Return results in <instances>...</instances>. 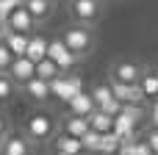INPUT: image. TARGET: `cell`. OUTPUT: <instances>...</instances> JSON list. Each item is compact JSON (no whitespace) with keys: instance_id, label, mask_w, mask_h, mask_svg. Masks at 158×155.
<instances>
[{"instance_id":"5b68a950","label":"cell","mask_w":158,"mask_h":155,"mask_svg":"<svg viewBox=\"0 0 158 155\" xmlns=\"http://www.w3.org/2000/svg\"><path fill=\"white\" fill-rule=\"evenodd\" d=\"M111 75H114V80L117 83H125V86H136L139 80H142V67L139 64H133V61H119V64H114V69H111Z\"/></svg>"},{"instance_id":"52a82bcc","label":"cell","mask_w":158,"mask_h":155,"mask_svg":"<svg viewBox=\"0 0 158 155\" xmlns=\"http://www.w3.org/2000/svg\"><path fill=\"white\" fill-rule=\"evenodd\" d=\"M108 86H111L114 97H117L122 105H142V103H144V94H142V86H139V83H136V86H125V83L111 80Z\"/></svg>"},{"instance_id":"44dd1931","label":"cell","mask_w":158,"mask_h":155,"mask_svg":"<svg viewBox=\"0 0 158 155\" xmlns=\"http://www.w3.org/2000/svg\"><path fill=\"white\" fill-rule=\"evenodd\" d=\"M139 86H142L144 100H147V97H156V100H158V78L153 75V72H144L142 80H139Z\"/></svg>"},{"instance_id":"7c38bea8","label":"cell","mask_w":158,"mask_h":155,"mask_svg":"<svg viewBox=\"0 0 158 155\" xmlns=\"http://www.w3.org/2000/svg\"><path fill=\"white\" fill-rule=\"evenodd\" d=\"M94 111H97V105H94L92 94H86V92H81V94H78V97L69 103V116H81V119H89Z\"/></svg>"},{"instance_id":"e0dca14e","label":"cell","mask_w":158,"mask_h":155,"mask_svg":"<svg viewBox=\"0 0 158 155\" xmlns=\"http://www.w3.org/2000/svg\"><path fill=\"white\" fill-rule=\"evenodd\" d=\"M89 130H92V128H89V119H81V116H69V119L64 122V133H67V136H72V139H83Z\"/></svg>"},{"instance_id":"9c48e42d","label":"cell","mask_w":158,"mask_h":155,"mask_svg":"<svg viewBox=\"0 0 158 155\" xmlns=\"http://www.w3.org/2000/svg\"><path fill=\"white\" fill-rule=\"evenodd\" d=\"M8 78L14 80V83H31L33 78H36V64L33 61H28V58H14V64H11V69H8Z\"/></svg>"},{"instance_id":"8992f818","label":"cell","mask_w":158,"mask_h":155,"mask_svg":"<svg viewBox=\"0 0 158 155\" xmlns=\"http://www.w3.org/2000/svg\"><path fill=\"white\" fill-rule=\"evenodd\" d=\"M28 136L33 141H44L53 136V119L47 114H31L28 116Z\"/></svg>"},{"instance_id":"4fadbf2b","label":"cell","mask_w":158,"mask_h":155,"mask_svg":"<svg viewBox=\"0 0 158 155\" xmlns=\"http://www.w3.org/2000/svg\"><path fill=\"white\" fill-rule=\"evenodd\" d=\"M22 6H25V11L33 17V22H44V19L53 14V3H50V0H25Z\"/></svg>"},{"instance_id":"d6a6232c","label":"cell","mask_w":158,"mask_h":155,"mask_svg":"<svg viewBox=\"0 0 158 155\" xmlns=\"http://www.w3.org/2000/svg\"><path fill=\"white\" fill-rule=\"evenodd\" d=\"M153 75H156V78H158V67H156V72H153Z\"/></svg>"},{"instance_id":"603a6c76","label":"cell","mask_w":158,"mask_h":155,"mask_svg":"<svg viewBox=\"0 0 158 155\" xmlns=\"http://www.w3.org/2000/svg\"><path fill=\"white\" fill-rule=\"evenodd\" d=\"M100 141H103V136H100V133H94V130H89V133L81 139V144H83V153L97 155V153H100Z\"/></svg>"},{"instance_id":"f546056e","label":"cell","mask_w":158,"mask_h":155,"mask_svg":"<svg viewBox=\"0 0 158 155\" xmlns=\"http://www.w3.org/2000/svg\"><path fill=\"white\" fill-rule=\"evenodd\" d=\"M6 133H8V122L6 116H0V139H6Z\"/></svg>"},{"instance_id":"1f68e13d","label":"cell","mask_w":158,"mask_h":155,"mask_svg":"<svg viewBox=\"0 0 158 155\" xmlns=\"http://www.w3.org/2000/svg\"><path fill=\"white\" fill-rule=\"evenodd\" d=\"M0 155H6V139H0Z\"/></svg>"},{"instance_id":"7a4b0ae2","label":"cell","mask_w":158,"mask_h":155,"mask_svg":"<svg viewBox=\"0 0 158 155\" xmlns=\"http://www.w3.org/2000/svg\"><path fill=\"white\" fill-rule=\"evenodd\" d=\"M50 92H53V97H58V100H64L69 105L83 92V80H81V75H58L50 83Z\"/></svg>"},{"instance_id":"f1b7e54d","label":"cell","mask_w":158,"mask_h":155,"mask_svg":"<svg viewBox=\"0 0 158 155\" xmlns=\"http://www.w3.org/2000/svg\"><path fill=\"white\" fill-rule=\"evenodd\" d=\"M147 144H150V150H153V155H158V128H153L150 133H147V139H144Z\"/></svg>"},{"instance_id":"277c9868","label":"cell","mask_w":158,"mask_h":155,"mask_svg":"<svg viewBox=\"0 0 158 155\" xmlns=\"http://www.w3.org/2000/svg\"><path fill=\"white\" fill-rule=\"evenodd\" d=\"M47 58H50V61H53V64H56L61 72L72 69V67H75V61H78V58L69 53V47H67L61 39H53V42H50V47H47Z\"/></svg>"},{"instance_id":"d6986e66","label":"cell","mask_w":158,"mask_h":155,"mask_svg":"<svg viewBox=\"0 0 158 155\" xmlns=\"http://www.w3.org/2000/svg\"><path fill=\"white\" fill-rule=\"evenodd\" d=\"M6 155H31V141L25 136H6Z\"/></svg>"},{"instance_id":"ba28073f","label":"cell","mask_w":158,"mask_h":155,"mask_svg":"<svg viewBox=\"0 0 158 155\" xmlns=\"http://www.w3.org/2000/svg\"><path fill=\"white\" fill-rule=\"evenodd\" d=\"M72 17L81 22V25H89L100 17V3L97 0H72Z\"/></svg>"},{"instance_id":"e575fe53","label":"cell","mask_w":158,"mask_h":155,"mask_svg":"<svg viewBox=\"0 0 158 155\" xmlns=\"http://www.w3.org/2000/svg\"><path fill=\"white\" fill-rule=\"evenodd\" d=\"M0 28H3V19H0Z\"/></svg>"},{"instance_id":"83f0119b","label":"cell","mask_w":158,"mask_h":155,"mask_svg":"<svg viewBox=\"0 0 158 155\" xmlns=\"http://www.w3.org/2000/svg\"><path fill=\"white\" fill-rule=\"evenodd\" d=\"M119 114H125L128 119H133L136 125H139V119L144 116V111H142V105H122V111Z\"/></svg>"},{"instance_id":"8d00e7d4","label":"cell","mask_w":158,"mask_h":155,"mask_svg":"<svg viewBox=\"0 0 158 155\" xmlns=\"http://www.w3.org/2000/svg\"><path fill=\"white\" fill-rule=\"evenodd\" d=\"M50 3H53V0H50Z\"/></svg>"},{"instance_id":"8fae6325","label":"cell","mask_w":158,"mask_h":155,"mask_svg":"<svg viewBox=\"0 0 158 155\" xmlns=\"http://www.w3.org/2000/svg\"><path fill=\"white\" fill-rule=\"evenodd\" d=\"M47 47H50V42H47L44 36H39V33H31L25 58H28V61H33V64H42V61L47 58Z\"/></svg>"},{"instance_id":"4316f807","label":"cell","mask_w":158,"mask_h":155,"mask_svg":"<svg viewBox=\"0 0 158 155\" xmlns=\"http://www.w3.org/2000/svg\"><path fill=\"white\" fill-rule=\"evenodd\" d=\"M11 64H14V55L8 53V47H6V44H0V75H8Z\"/></svg>"},{"instance_id":"9a60e30c","label":"cell","mask_w":158,"mask_h":155,"mask_svg":"<svg viewBox=\"0 0 158 155\" xmlns=\"http://www.w3.org/2000/svg\"><path fill=\"white\" fill-rule=\"evenodd\" d=\"M89 128H92L94 133H100V136L114 133V116H108V114H103V111H94V114L89 116Z\"/></svg>"},{"instance_id":"cb8c5ba5","label":"cell","mask_w":158,"mask_h":155,"mask_svg":"<svg viewBox=\"0 0 158 155\" xmlns=\"http://www.w3.org/2000/svg\"><path fill=\"white\" fill-rule=\"evenodd\" d=\"M119 147H122V141H119V136H114V133H106L103 141H100V153H103V155L119 153Z\"/></svg>"},{"instance_id":"836d02e7","label":"cell","mask_w":158,"mask_h":155,"mask_svg":"<svg viewBox=\"0 0 158 155\" xmlns=\"http://www.w3.org/2000/svg\"><path fill=\"white\" fill-rule=\"evenodd\" d=\"M81 155H92V153H81Z\"/></svg>"},{"instance_id":"d4e9b609","label":"cell","mask_w":158,"mask_h":155,"mask_svg":"<svg viewBox=\"0 0 158 155\" xmlns=\"http://www.w3.org/2000/svg\"><path fill=\"white\" fill-rule=\"evenodd\" d=\"M22 3H25V0H0V19H3V25H6V19H8L17 8H22Z\"/></svg>"},{"instance_id":"d590c367","label":"cell","mask_w":158,"mask_h":155,"mask_svg":"<svg viewBox=\"0 0 158 155\" xmlns=\"http://www.w3.org/2000/svg\"><path fill=\"white\" fill-rule=\"evenodd\" d=\"M56 155H64V153H56Z\"/></svg>"},{"instance_id":"2e32d148","label":"cell","mask_w":158,"mask_h":155,"mask_svg":"<svg viewBox=\"0 0 158 155\" xmlns=\"http://www.w3.org/2000/svg\"><path fill=\"white\" fill-rule=\"evenodd\" d=\"M25 92L36 100V103H47L50 97H53V92H50V83H44V80H39V78H33L31 83H25Z\"/></svg>"},{"instance_id":"6da1fadb","label":"cell","mask_w":158,"mask_h":155,"mask_svg":"<svg viewBox=\"0 0 158 155\" xmlns=\"http://www.w3.org/2000/svg\"><path fill=\"white\" fill-rule=\"evenodd\" d=\"M61 42L69 47V53H72L75 58H81V55H86V53L92 50V31H89L86 25H72V28L64 31Z\"/></svg>"},{"instance_id":"484cf974","label":"cell","mask_w":158,"mask_h":155,"mask_svg":"<svg viewBox=\"0 0 158 155\" xmlns=\"http://www.w3.org/2000/svg\"><path fill=\"white\" fill-rule=\"evenodd\" d=\"M14 94V80L8 75H0V103H8Z\"/></svg>"},{"instance_id":"30bf717a","label":"cell","mask_w":158,"mask_h":155,"mask_svg":"<svg viewBox=\"0 0 158 155\" xmlns=\"http://www.w3.org/2000/svg\"><path fill=\"white\" fill-rule=\"evenodd\" d=\"M33 25H36V22H33V17L25 11V6H22V8H17V11L6 19V28H8L11 33H25V36H31Z\"/></svg>"},{"instance_id":"4dcf8cb0","label":"cell","mask_w":158,"mask_h":155,"mask_svg":"<svg viewBox=\"0 0 158 155\" xmlns=\"http://www.w3.org/2000/svg\"><path fill=\"white\" fill-rule=\"evenodd\" d=\"M150 119H153V125L158 128V100L153 103V111H150Z\"/></svg>"},{"instance_id":"7402d4cb","label":"cell","mask_w":158,"mask_h":155,"mask_svg":"<svg viewBox=\"0 0 158 155\" xmlns=\"http://www.w3.org/2000/svg\"><path fill=\"white\" fill-rule=\"evenodd\" d=\"M119 155H153V150H150V144L147 141H131V144H122L119 147Z\"/></svg>"},{"instance_id":"ffe728a7","label":"cell","mask_w":158,"mask_h":155,"mask_svg":"<svg viewBox=\"0 0 158 155\" xmlns=\"http://www.w3.org/2000/svg\"><path fill=\"white\" fill-rule=\"evenodd\" d=\"M58 75H64V72H61V69H58V67H56L50 58H44L42 64H36V78H39V80H44V83H53Z\"/></svg>"},{"instance_id":"5bb4252c","label":"cell","mask_w":158,"mask_h":155,"mask_svg":"<svg viewBox=\"0 0 158 155\" xmlns=\"http://www.w3.org/2000/svg\"><path fill=\"white\" fill-rule=\"evenodd\" d=\"M28 39L31 36H25V33H11L8 31V36H6V47H8V53L14 55V58H25V53H28Z\"/></svg>"},{"instance_id":"3957f363","label":"cell","mask_w":158,"mask_h":155,"mask_svg":"<svg viewBox=\"0 0 158 155\" xmlns=\"http://www.w3.org/2000/svg\"><path fill=\"white\" fill-rule=\"evenodd\" d=\"M92 100H94L97 111H103V114H108V116H119V111H122V103L114 97V92H111L108 83H97V86L92 89Z\"/></svg>"},{"instance_id":"ac0fdd59","label":"cell","mask_w":158,"mask_h":155,"mask_svg":"<svg viewBox=\"0 0 158 155\" xmlns=\"http://www.w3.org/2000/svg\"><path fill=\"white\" fill-rule=\"evenodd\" d=\"M56 153H64V155H81L83 153V144L81 139H72V136H58L56 139Z\"/></svg>"}]
</instances>
